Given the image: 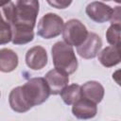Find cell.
<instances>
[{"label":"cell","mask_w":121,"mask_h":121,"mask_svg":"<svg viewBox=\"0 0 121 121\" xmlns=\"http://www.w3.org/2000/svg\"><path fill=\"white\" fill-rule=\"evenodd\" d=\"M55 68L67 75L73 74L78 68V60L72 45L65 42H57L51 49Z\"/></svg>","instance_id":"cell-1"},{"label":"cell","mask_w":121,"mask_h":121,"mask_svg":"<svg viewBox=\"0 0 121 121\" xmlns=\"http://www.w3.org/2000/svg\"><path fill=\"white\" fill-rule=\"evenodd\" d=\"M22 90L26 100L31 108L43 104L51 95L45 78H32L28 79L22 86Z\"/></svg>","instance_id":"cell-2"},{"label":"cell","mask_w":121,"mask_h":121,"mask_svg":"<svg viewBox=\"0 0 121 121\" xmlns=\"http://www.w3.org/2000/svg\"><path fill=\"white\" fill-rule=\"evenodd\" d=\"M39 0H17L10 25H26L34 28L39 13Z\"/></svg>","instance_id":"cell-3"},{"label":"cell","mask_w":121,"mask_h":121,"mask_svg":"<svg viewBox=\"0 0 121 121\" xmlns=\"http://www.w3.org/2000/svg\"><path fill=\"white\" fill-rule=\"evenodd\" d=\"M64 27L63 20L56 13H46L38 22L37 34L43 39H52L59 36Z\"/></svg>","instance_id":"cell-4"},{"label":"cell","mask_w":121,"mask_h":121,"mask_svg":"<svg viewBox=\"0 0 121 121\" xmlns=\"http://www.w3.org/2000/svg\"><path fill=\"white\" fill-rule=\"evenodd\" d=\"M88 33L86 26L79 20L71 19L64 25L62 38L66 43L78 47L86 40Z\"/></svg>","instance_id":"cell-5"},{"label":"cell","mask_w":121,"mask_h":121,"mask_svg":"<svg viewBox=\"0 0 121 121\" xmlns=\"http://www.w3.org/2000/svg\"><path fill=\"white\" fill-rule=\"evenodd\" d=\"M102 47L101 38L94 32H89L86 40L77 47L78 54L86 60L94 59L99 53V50Z\"/></svg>","instance_id":"cell-6"},{"label":"cell","mask_w":121,"mask_h":121,"mask_svg":"<svg viewBox=\"0 0 121 121\" xmlns=\"http://www.w3.org/2000/svg\"><path fill=\"white\" fill-rule=\"evenodd\" d=\"M85 12L91 20L95 23L102 24L111 20L112 9L102 2L95 1L87 5Z\"/></svg>","instance_id":"cell-7"},{"label":"cell","mask_w":121,"mask_h":121,"mask_svg":"<svg viewBox=\"0 0 121 121\" xmlns=\"http://www.w3.org/2000/svg\"><path fill=\"white\" fill-rule=\"evenodd\" d=\"M47 53L41 45H35L27 50L26 63L32 70H41L47 64Z\"/></svg>","instance_id":"cell-8"},{"label":"cell","mask_w":121,"mask_h":121,"mask_svg":"<svg viewBox=\"0 0 121 121\" xmlns=\"http://www.w3.org/2000/svg\"><path fill=\"white\" fill-rule=\"evenodd\" d=\"M72 113L78 119H90L96 115L97 107L96 103L86 98L81 97L73 104Z\"/></svg>","instance_id":"cell-9"},{"label":"cell","mask_w":121,"mask_h":121,"mask_svg":"<svg viewBox=\"0 0 121 121\" xmlns=\"http://www.w3.org/2000/svg\"><path fill=\"white\" fill-rule=\"evenodd\" d=\"M69 75L64 72L55 68L48 71L45 75V79L49 85L51 95H59L63 90L65 86H67L69 82Z\"/></svg>","instance_id":"cell-10"},{"label":"cell","mask_w":121,"mask_h":121,"mask_svg":"<svg viewBox=\"0 0 121 121\" xmlns=\"http://www.w3.org/2000/svg\"><path fill=\"white\" fill-rule=\"evenodd\" d=\"M82 96L86 97L95 103H99L102 101L104 97V87L98 82L95 80H90L85 82L81 86Z\"/></svg>","instance_id":"cell-11"},{"label":"cell","mask_w":121,"mask_h":121,"mask_svg":"<svg viewBox=\"0 0 121 121\" xmlns=\"http://www.w3.org/2000/svg\"><path fill=\"white\" fill-rule=\"evenodd\" d=\"M9 102L10 108L17 112H26L31 109L24 96L22 86H18L10 91L9 95Z\"/></svg>","instance_id":"cell-12"},{"label":"cell","mask_w":121,"mask_h":121,"mask_svg":"<svg viewBox=\"0 0 121 121\" xmlns=\"http://www.w3.org/2000/svg\"><path fill=\"white\" fill-rule=\"evenodd\" d=\"M12 43L26 44L31 42L34 38L33 27L26 25H12Z\"/></svg>","instance_id":"cell-13"},{"label":"cell","mask_w":121,"mask_h":121,"mask_svg":"<svg viewBox=\"0 0 121 121\" xmlns=\"http://www.w3.org/2000/svg\"><path fill=\"white\" fill-rule=\"evenodd\" d=\"M98 60L103 66L107 68L112 67L121 62V53L117 46H107L101 52H99Z\"/></svg>","instance_id":"cell-14"},{"label":"cell","mask_w":121,"mask_h":121,"mask_svg":"<svg viewBox=\"0 0 121 121\" xmlns=\"http://www.w3.org/2000/svg\"><path fill=\"white\" fill-rule=\"evenodd\" d=\"M18 66L17 54L9 48H2L0 50V70L4 73H9L16 69Z\"/></svg>","instance_id":"cell-15"},{"label":"cell","mask_w":121,"mask_h":121,"mask_svg":"<svg viewBox=\"0 0 121 121\" xmlns=\"http://www.w3.org/2000/svg\"><path fill=\"white\" fill-rule=\"evenodd\" d=\"M60 95L66 105H73L75 102H77L79 98L82 97L81 86L76 83L67 85L63 88Z\"/></svg>","instance_id":"cell-16"},{"label":"cell","mask_w":121,"mask_h":121,"mask_svg":"<svg viewBox=\"0 0 121 121\" xmlns=\"http://www.w3.org/2000/svg\"><path fill=\"white\" fill-rule=\"evenodd\" d=\"M106 39L111 45H119L121 43V27L115 25H111L106 31Z\"/></svg>","instance_id":"cell-17"},{"label":"cell","mask_w":121,"mask_h":121,"mask_svg":"<svg viewBox=\"0 0 121 121\" xmlns=\"http://www.w3.org/2000/svg\"><path fill=\"white\" fill-rule=\"evenodd\" d=\"M0 43L5 44L9 43L12 40V28L11 25L8 23L4 18H2L1 22V32H0Z\"/></svg>","instance_id":"cell-18"},{"label":"cell","mask_w":121,"mask_h":121,"mask_svg":"<svg viewBox=\"0 0 121 121\" xmlns=\"http://www.w3.org/2000/svg\"><path fill=\"white\" fill-rule=\"evenodd\" d=\"M110 21H111V25H115L121 27V6L114 7Z\"/></svg>","instance_id":"cell-19"},{"label":"cell","mask_w":121,"mask_h":121,"mask_svg":"<svg viewBox=\"0 0 121 121\" xmlns=\"http://www.w3.org/2000/svg\"><path fill=\"white\" fill-rule=\"evenodd\" d=\"M73 0H46V2L53 8L55 9H63L68 8Z\"/></svg>","instance_id":"cell-20"},{"label":"cell","mask_w":121,"mask_h":121,"mask_svg":"<svg viewBox=\"0 0 121 121\" xmlns=\"http://www.w3.org/2000/svg\"><path fill=\"white\" fill-rule=\"evenodd\" d=\"M112 78H113V80H114L119 86H121V69H118V70H116L115 72H113V74H112Z\"/></svg>","instance_id":"cell-21"},{"label":"cell","mask_w":121,"mask_h":121,"mask_svg":"<svg viewBox=\"0 0 121 121\" xmlns=\"http://www.w3.org/2000/svg\"><path fill=\"white\" fill-rule=\"evenodd\" d=\"M104 1H114L116 3H120L121 4V0H104Z\"/></svg>","instance_id":"cell-22"},{"label":"cell","mask_w":121,"mask_h":121,"mask_svg":"<svg viewBox=\"0 0 121 121\" xmlns=\"http://www.w3.org/2000/svg\"><path fill=\"white\" fill-rule=\"evenodd\" d=\"M117 48L119 49V51H120V53H121V43H120L119 45H117Z\"/></svg>","instance_id":"cell-23"}]
</instances>
